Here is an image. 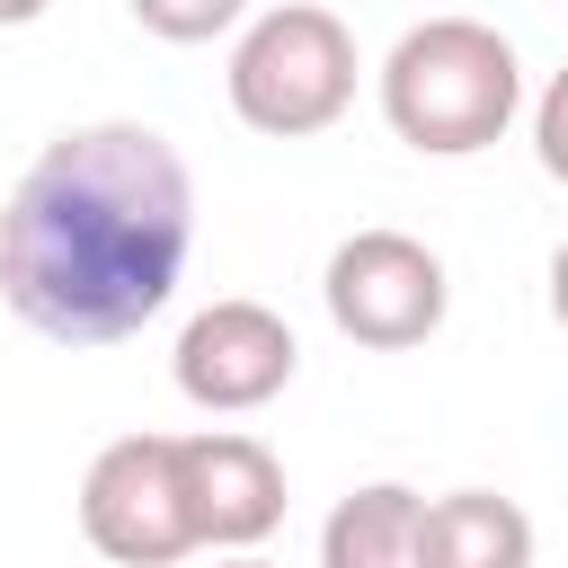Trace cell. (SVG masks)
<instances>
[{
    "mask_svg": "<svg viewBox=\"0 0 568 568\" xmlns=\"http://www.w3.org/2000/svg\"><path fill=\"white\" fill-rule=\"evenodd\" d=\"M195 248V178L160 124L53 133L0 213V293L53 346H124L169 311Z\"/></svg>",
    "mask_w": 568,
    "mask_h": 568,
    "instance_id": "6da1fadb",
    "label": "cell"
},
{
    "mask_svg": "<svg viewBox=\"0 0 568 568\" xmlns=\"http://www.w3.org/2000/svg\"><path fill=\"white\" fill-rule=\"evenodd\" d=\"M524 115V62L488 18H417L382 53V124L426 160H470Z\"/></svg>",
    "mask_w": 568,
    "mask_h": 568,
    "instance_id": "7a4b0ae2",
    "label": "cell"
},
{
    "mask_svg": "<svg viewBox=\"0 0 568 568\" xmlns=\"http://www.w3.org/2000/svg\"><path fill=\"white\" fill-rule=\"evenodd\" d=\"M355 27L320 0H275L231 44V115L266 142H311L355 106Z\"/></svg>",
    "mask_w": 568,
    "mask_h": 568,
    "instance_id": "3957f363",
    "label": "cell"
},
{
    "mask_svg": "<svg viewBox=\"0 0 568 568\" xmlns=\"http://www.w3.org/2000/svg\"><path fill=\"white\" fill-rule=\"evenodd\" d=\"M320 302L337 320V337L373 346V355H399V346H426L453 311V284H444V257L408 231H346L320 266Z\"/></svg>",
    "mask_w": 568,
    "mask_h": 568,
    "instance_id": "277c9868",
    "label": "cell"
},
{
    "mask_svg": "<svg viewBox=\"0 0 568 568\" xmlns=\"http://www.w3.org/2000/svg\"><path fill=\"white\" fill-rule=\"evenodd\" d=\"M80 532L115 568H178L195 550L178 435H115V444H98V462L80 470Z\"/></svg>",
    "mask_w": 568,
    "mask_h": 568,
    "instance_id": "5b68a950",
    "label": "cell"
},
{
    "mask_svg": "<svg viewBox=\"0 0 568 568\" xmlns=\"http://www.w3.org/2000/svg\"><path fill=\"white\" fill-rule=\"evenodd\" d=\"M169 373H178V390H186L204 417H248V408H266V399L302 373V346H293L284 311L231 293V302H204V311L178 328Z\"/></svg>",
    "mask_w": 568,
    "mask_h": 568,
    "instance_id": "8992f818",
    "label": "cell"
},
{
    "mask_svg": "<svg viewBox=\"0 0 568 568\" xmlns=\"http://www.w3.org/2000/svg\"><path fill=\"white\" fill-rule=\"evenodd\" d=\"M178 470H186L195 550H257L284 524V462L257 435H240V426L178 435Z\"/></svg>",
    "mask_w": 568,
    "mask_h": 568,
    "instance_id": "52a82bcc",
    "label": "cell"
},
{
    "mask_svg": "<svg viewBox=\"0 0 568 568\" xmlns=\"http://www.w3.org/2000/svg\"><path fill=\"white\" fill-rule=\"evenodd\" d=\"M417 568H532V515L497 488H444L417 515Z\"/></svg>",
    "mask_w": 568,
    "mask_h": 568,
    "instance_id": "ba28073f",
    "label": "cell"
},
{
    "mask_svg": "<svg viewBox=\"0 0 568 568\" xmlns=\"http://www.w3.org/2000/svg\"><path fill=\"white\" fill-rule=\"evenodd\" d=\"M417 515L426 497L408 479H373L337 497L320 524V568H417Z\"/></svg>",
    "mask_w": 568,
    "mask_h": 568,
    "instance_id": "9c48e42d",
    "label": "cell"
},
{
    "mask_svg": "<svg viewBox=\"0 0 568 568\" xmlns=\"http://www.w3.org/2000/svg\"><path fill=\"white\" fill-rule=\"evenodd\" d=\"M133 18H142V36H160V44H213V36H231L240 18H248V0H124Z\"/></svg>",
    "mask_w": 568,
    "mask_h": 568,
    "instance_id": "30bf717a",
    "label": "cell"
},
{
    "mask_svg": "<svg viewBox=\"0 0 568 568\" xmlns=\"http://www.w3.org/2000/svg\"><path fill=\"white\" fill-rule=\"evenodd\" d=\"M532 160H541V178L568 186V71H550V89L532 98Z\"/></svg>",
    "mask_w": 568,
    "mask_h": 568,
    "instance_id": "8fae6325",
    "label": "cell"
},
{
    "mask_svg": "<svg viewBox=\"0 0 568 568\" xmlns=\"http://www.w3.org/2000/svg\"><path fill=\"white\" fill-rule=\"evenodd\" d=\"M550 320H559V328H568V240H559V248H550Z\"/></svg>",
    "mask_w": 568,
    "mask_h": 568,
    "instance_id": "7c38bea8",
    "label": "cell"
},
{
    "mask_svg": "<svg viewBox=\"0 0 568 568\" xmlns=\"http://www.w3.org/2000/svg\"><path fill=\"white\" fill-rule=\"evenodd\" d=\"M44 9H53V0H0V27H36Z\"/></svg>",
    "mask_w": 568,
    "mask_h": 568,
    "instance_id": "4fadbf2b",
    "label": "cell"
},
{
    "mask_svg": "<svg viewBox=\"0 0 568 568\" xmlns=\"http://www.w3.org/2000/svg\"><path fill=\"white\" fill-rule=\"evenodd\" d=\"M222 568H275V559H257V550H222Z\"/></svg>",
    "mask_w": 568,
    "mask_h": 568,
    "instance_id": "5bb4252c",
    "label": "cell"
}]
</instances>
